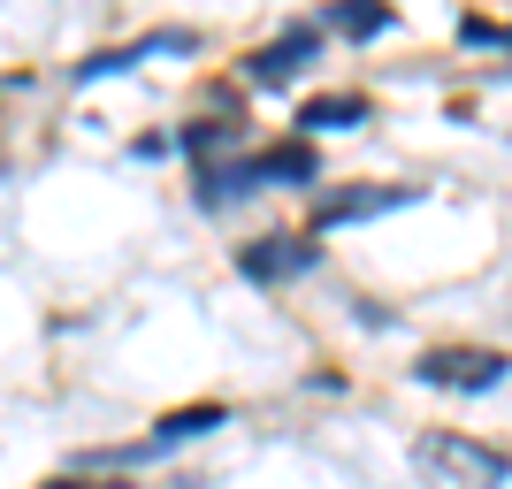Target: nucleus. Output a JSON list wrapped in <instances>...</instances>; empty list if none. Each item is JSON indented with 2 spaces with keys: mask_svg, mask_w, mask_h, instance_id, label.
Segmentation results:
<instances>
[{
  "mask_svg": "<svg viewBox=\"0 0 512 489\" xmlns=\"http://www.w3.org/2000/svg\"><path fill=\"white\" fill-rule=\"evenodd\" d=\"M321 23L344 31V39H383L398 23V8H383V0H337V8H321Z\"/></svg>",
  "mask_w": 512,
  "mask_h": 489,
  "instance_id": "nucleus-8",
  "label": "nucleus"
},
{
  "mask_svg": "<svg viewBox=\"0 0 512 489\" xmlns=\"http://www.w3.org/2000/svg\"><path fill=\"white\" fill-rule=\"evenodd\" d=\"M390 207H413V192H383V184H360L344 199H321L314 230H344V222H367V214H390Z\"/></svg>",
  "mask_w": 512,
  "mask_h": 489,
  "instance_id": "nucleus-6",
  "label": "nucleus"
},
{
  "mask_svg": "<svg viewBox=\"0 0 512 489\" xmlns=\"http://www.w3.org/2000/svg\"><path fill=\"white\" fill-rule=\"evenodd\" d=\"M459 39H467V46H512V23H482V16H467V23H459Z\"/></svg>",
  "mask_w": 512,
  "mask_h": 489,
  "instance_id": "nucleus-12",
  "label": "nucleus"
},
{
  "mask_svg": "<svg viewBox=\"0 0 512 489\" xmlns=\"http://www.w3.org/2000/svg\"><path fill=\"white\" fill-rule=\"evenodd\" d=\"M230 421V405H184V413H161V421H153V444L161 451H176V444H199V436H214V428Z\"/></svg>",
  "mask_w": 512,
  "mask_h": 489,
  "instance_id": "nucleus-7",
  "label": "nucleus"
},
{
  "mask_svg": "<svg viewBox=\"0 0 512 489\" xmlns=\"http://www.w3.org/2000/svg\"><path fill=\"white\" fill-rule=\"evenodd\" d=\"M268 176H260V153H237V161H207L199 169V207H237V199H253Z\"/></svg>",
  "mask_w": 512,
  "mask_h": 489,
  "instance_id": "nucleus-5",
  "label": "nucleus"
},
{
  "mask_svg": "<svg viewBox=\"0 0 512 489\" xmlns=\"http://www.w3.org/2000/svg\"><path fill=\"white\" fill-rule=\"evenodd\" d=\"M314 54H321V31L314 23H291L276 46H260L253 62H245V85L253 92H283L291 77H299V62H314Z\"/></svg>",
  "mask_w": 512,
  "mask_h": 489,
  "instance_id": "nucleus-3",
  "label": "nucleus"
},
{
  "mask_svg": "<svg viewBox=\"0 0 512 489\" xmlns=\"http://www.w3.org/2000/svg\"><path fill=\"white\" fill-rule=\"evenodd\" d=\"M314 260H321L314 237H253V245L237 253V268H245L253 283H291V276H306Z\"/></svg>",
  "mask_w": 512,
  "mask_h": 489,
  "instance_id": "nucleus-4",
  "label": "nucleus"
},
{
  "mask_svg": "<svg viewBox=\"0 0 512 489\" xmlns=\"http://www.w3.org/2000/svg\"><path fill=\"white\" fill-rule=\"evenodd\" d=\"M176 146L207 161V153H230V146H237V130H230V123H192V130H184V138H176Z\"/></svg>",
  "mask_w": 512,
  "mask_h": 489,
  "instance_id": "nucleus-11",
  "label": "nucleus"
},
{
  "mask_svg": "<svg viewBox=\"0 0 512 489\" xmlns=\"http://www.w3.org/2000/svg\"><path fill=\"white\" fill-rule=\"evenodd\" d=\"M260 176H268V184H314L321 161H314L306 138H291V146H268V153H260Z\"/></svg>",
  "mask_w": 512,
  "mask_h": 489,
  "instance_id": "nucleus-10",
  "label": "nucleus"
},
{
  "mask_svg": "<svg viewBox=\"0 0 512 489\" xmlns=\"http://www.w3.org/2000/svg\"><path fill=\"white\" fill-rule=\"evenodd\" d=\"M421 474H436L451 489H505L512 459L505 451H474L467 436H421Z\"/></svg>",
  "mask_w": 512,
  "mask_h": 489,
  "instance_id": "nucleus-1",
  "label": "nucleus"
},
{
  "mask_svg": "<svg viewBox=\"0 0 512 489\" xmlns=\"http://www.w3.org/2000/svg\"><path fill=\"white\" fill-rule=\"evenodd\" d=\"M352 123H367V100H360V92H321V100L299 107V130H306V138H321V130H352Z\"/></svg>",
  "mask_w": 512,
  "mask_h": 489,
  "instance_id": "nucleus-9",
  "label": "nucleus"
},
{
  "mask_svg": "<svg viewBox=\"0 0 512 489\" xmlns=\"http://www.w3.org/2000/svg\"><path fill=\"white\" fill-rule=\"evenodd\" d=\"M46 489H85V482H46ZM92 489H123V482H92Z\"/></svg>",
  "mask_w": 512,
  "mask_h": 489,
  "instance_id": "nucleus-13",
  "label": "nucleus"
},
{
  "mask_svg": "<svg viewBox=\"0 0 512 489\" xmlns=\"http://www.w3.org/2000/svg\"><path fill=\"white\" fill-rule=\"evenodd\" d=\"M413 375L428 390H497L512 375V360L505 352H482V344H436V352L413 360Z\"/></svg>",
  "mask_w": 512,
  "mask_h": 489,
  "instance_id": "nucleus-2",
  "label": "nucleus"
}]
</instances>
